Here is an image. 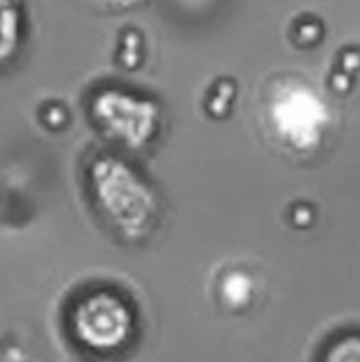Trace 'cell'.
Listing matches in <instances>:
<instances>
[{
	"label": "cell",
	"mask_w": 360,
	"mask_h": 362,
	"mask_svg": "<svg viewBox=\"0 0 360 362\" xmlns=\"http://www.w3.org/2000/svg\"><path fill=\"white\" fill-rule=\"evenodd\" d=\"M16 34V13L11 0H0V57L6 55Z\"/></svg>",
	"instance_id": "6da1fadb"
}]
</instances>
